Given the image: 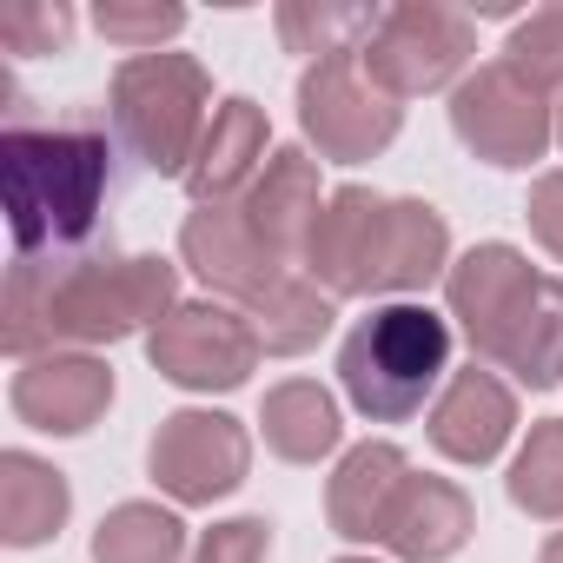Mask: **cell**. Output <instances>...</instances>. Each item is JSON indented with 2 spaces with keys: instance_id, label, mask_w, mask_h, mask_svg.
Returning a JSON list of instances; mask_svg holds the SVG:
<instances>
[{
  "instance_id": "6da1fadb",
  "label": "cell",
  "mask_w": 563,
  "mask_h": 563,
  "mask_svg": "<svg viewBox=\"0 0 563 563\" xmlns=\"http://www.w3.org/2000/svg\"><path fill=\"white\" fill-rule=\"evenodd\" d=\"M179 306V265L159 252H100V258H14L8 272V358L41 352H100L133 332H153Z\"/></svg>"
},
{
  "instance_id": "7a4b0ae2",
  "label": "cell",
  "mask_w": 563,
  "mask_h": 563,
  "mask_svg": "<svg viewBox=\"0 0 563 563\" xmlns=\"http://www.w3.org/2000/svg\"><path fill=\"white\" fill-rule=\"evenodd\" d=\"M113 192V146L93 126H27L0 133V206H8L14 258H47L100 232Z\"/></svg>"
},
{
  "instance_id": "3957f363",
  "label": "cell",
  "mask_w": 563,
  "mask_h": 563,
  "mask_svg": "<svg viewBox=\"0 0 563 563\" xmlns=\"http://www.w3.org/2000/svg\"><path fill=\"white\" fill-rule=\"evenodd\" d=\"M451 319L424 299H391L352 319L339 345V391L365 424H405L431 411V398L451 378Z\"/></svg>"
},
{
  "instance_id": "277c9868",
  "label": "cell",
  "mask_w": 563,
  "mask_h": 563,
  "mask_svg": "<svg viewBox=\"0 0 563 563\" xmlns=\"http://www.w3.org/2000/svg\"><path fill=\"white\" fill-rule=\"evenodd\" d=\"M107 107H113V126H120L126 153L146 173L186 179V166H192V153L212 126V74H206V60H192L179 47L140 54V60L113 67Z\"/></svg>"
},
{
  "instance_id": "5b68a950",
  "label": "cell",
  "mask_w": 563,
  "mask_h": 563,
  "mask_svg": "<svg viewBox=\"0 0 563 563\" xmlns=\"http://www.w3.org/2000/svg\"><path fill=\"white\" fill-rule=\"evenodd\" d=\"M358 60L398 107L424 93H457L477 74V14L451 0H398L378 14Z\"/></svg>"
},
{
  "instance_id": "8992f818",
  "label": "cell",
  "mask_w": 563,
  "mask_h": 563,
  "mask_svg": "<svg viewBox=\"0 0 563 563\" xmlns=\"http://www.w3.org/2000/svg\"><path fill=\"white\" fill-rule=\"evenodd\" d=\"M451 133L471 159L497 173H530L556 146V100L497 54L477 60V74L451 93Z\"/></svg>"
},
{
  "instance_id": "52a82bcc",
  "label": "cell",
  "mask_w": 563,
  "mask_h": 563,
  "mask_svg": "<svg viewBox=\"0 0 563 563\" xmlns=\"http://www.w3.org/2000/svg\"><path fill=\"white\" fill-rule=\"evenodd\" d=\"M299 133L306 153L332 166H365L405 133V107L365 74L358 54H332V60H306L299 74Z\"/></svg>"
},
{
  "instance_id": "ba28073f",
  "label": "cell",
  "mask_w": 563,
  "mask_h": 563,
  "mask_svg": "<svg viewBox=\"0 0 563 563\" xmlns=\"http://www.w3.org/2000/svg\"><path fill=\"white\" fill-rule=\"evenodd\" d=\"M146 477L159 484L166 504L179 510H212L252 477V431L232 411L212 405H179L153 424L146 438Z\"/></svg>"
},
{
  "instance_id": "9c48e42d",
  "label": "cell",
  "mask_w": 563,
  "mask_h": 563,
  "mask_svg": "<svg viewBox=\"0 0 563 563\" xmlns=\"http://www.w3.org/2000/svg\"><path fill=\"white\" fill-rule=\"evenodd\" d=\"M265 345L252 332V319L225 299H179L153 332H146V365L192 391V398H212V391H239L252 372H258Z\"/></svg>"
},
{
  "instance_id": "30bf717a",
  "label": "cell",
  "mask_w": 563,
  "mask_h": 563,
  "mask_svg": "<svg viewBox=\"0 0 563 563\" xmlns=\"http://www.w3.org/2000/svg\"><path fill=\"white\" fill-rule=\"evenodd\" d=\"M179 265L206 286V299H225L239 312H252L286 272H299L252 232L245 206H192L179 219Z\"/></svg>"
},
{
  "instance_id": "8fae6325",
  "label": "cell",
  "mask_w": 563,
  "mask_h": 563,
  "mask_svg": "<svg viewBox=\"0 0 563 563\" xmlns=\"http://www.w3.org/2000/svg\"><path fill=\"white\" fill-rule=\"evenodd\" d=\"M537 278H543V272H537L510 239H484V245H471V252L451 258V272H444V319L471 339L477 365H490V358L504 352L517 312H523L530 292H537Z\"/></svg>"
},
{
  "instance_id": "7c38bea8",
  "label": "cell",
  "mask_w": 563,
  "mask_h": 563,
  "mask_svg": "<svg viewBox=\"0 0 563 563\" xmlns=\"http://www.w3.org/2000/svg\"><path fill=\"white\" fill-rule=\"evenodd\" d=\"M113 398L120 385L100 352H41V358H21L8 378L14 418L41 438H87L113 411Z\"/></svg>"
},
{
  "instance_id": "4fadbf2b",
  "label": "cell",
  "mask_w": 563,
  "mask_h": 563,
  "mask_svg": "<svg viewBox=\"0 0 563 563\" xmlns=\"http://www.w3.org/2000/svg\"><path fill=\"white\" fill-rule=\"evenodd\" d=\"M517 431H523V411H517L510 378L490 372V365H477V358H471L464 372H451L444 391H438L431 411H424L431 451H438L444 464H464V471L497 464V457L517 444Z\"/></svg>"
},
{
  "instance_id": "5bb4252c",
  "label": "cell",
  "mask_w": 563,
  "mask_h": 563,
  "mask_svg": "<svg viewBox=\"0 0 563 563\" xmlns=\"http://www.w3.org/2000/svg\"><path fill=\"white\" fill-rule=\"evenodd\" d=\"M451 272V225L431 199H385L365 265V299H424Z\"/></svg>"
},
{
  "instance_id": "9a60e30c",
  "label": "cell",
  "mask_w": 563,
  "mask_h": 563,
  "mask_svg": "<svg viewBox=\"0 0 563 563\" xmlns=\"http://www.w3.org/2000/svg\"><path fill=\"white\" fill-rule=\"evenodd\" d=\"M265 159H272V120H265V107L245 100V93H225L212 107V126H206L192 166H186L192 206H239L252 192V179L265 173Z\"/></svg>"
},
{
  "instance_id": "2e32d148",
  "label": "cell",
  "mask_w": 563,
  "mask_h": 563,
  "mask_svg": "<svg viewBox=\"0 0 563 563\" xmlns=\"http://www.w3.org/2000/svg\"><path fill=\"white\" fill-rule=\"evenodd\" d=\"M325 159H312L306 146H272V159H265V173L252 179V192L239 199L245 206V219H252V232L278 252V258H306V239H312V225H319V212H325V173H319Z\"/></svg>"
},
{
  "instance_id": "e0dca14e",
  "label": "cell",
  "mask_w": 563,
  "mask_h": 563,
  "mask_svg": "<svg viewBox=\"0 0 563 563\" xmlns=\"http://www.w3.org/2000/svg\"><path fill=\"white\" fill-rule=\"evenodd\" d=\"M405 484H411V457L391 438L352 444L332 464V477H325V523H332V537H345V543H385V523H391V504H398Z\"/></svg>"
},
{
  "instance_id": "ac0fdd59",
  "label": "cell",
  "mask_w": 563,
  "mask_h": 563,
  "mask_svg": "<svg viewBox=\"0 0 563 563\" xmlns=\"http://www.w3.org/2000/svg\"><path fill=\"white\" fill-rule=\"evenodd\" d=\"M477 537V504L457 477H438V471H411V484L398 490L391 504V523H385V543L398 563H451L464 543Z\"/></svg>"
},
{
  "instance_id": "d6986e66",
  "label": "cell",
  "mask_w": 563,
  "mask_h": 563,
  "mask_svg": "<svg viewBox=\"0 0 563 563\" xmlns=\"http://www.w3.org/2000/svg\"><path fill=\"white\" fill-rule=\"evenodd\" d=\"M74 517V484L54 457L41 451H0V543L8 550H41L67 530Z\"/></svg>"
},
{
  "instance_id": "ffe728a7",
  "label": "cell",
  "mask_w": 563,
  "mask_h": 563,
  "mask_svg": "<svg viewBox=\"0 0 563 563\" xmlns=\"http://www.w3.org/2000/svg\"><path fill=\"white\" fill-rule=\"evenodd\" d=\"M258 438L286 464H325L345 457V411L319 378H278L258 398Z\"/></svg>"
},
{
  "instance_id": "44dd1931",
  "label": "cell",
  "mask_w": 563,
  "mask_h": 563,
  "mask_svg": "<svg viewBox=\"0 0 563 563\" xmlns=\"http://www.w3.org/2000/svg\"><path fill=\"white\" fill-rule=\"evenodd\" d=\"M93 563H186L192 556V530L179 517V504H159V497H126L100 517L93 543H87Z\"/></svg>"
},
{
  "instance_id": "7402d4cb",
  "label": "cell",
  "mask_w": 563,
  "mask_h": 563,
  "mask_svg": "<svg viewBox=\"0 0 563 563\" xmlns=\"http://www.w3.org/2000/svg\"><path fill=\"white\" fill-rule=\"evenodd\" d=\"M245 319H252L265 358H306V352L339 325V299H332L325 286H312L306 272H286Z\"/></svg>"
},
{
  "instance_id": "603a6c76",
  "label": "cell",
  "mask_w": 563,
  "mask_h": 563,
  "mask_svg": "<svg viewBox=\"0 0 563 563\" xmlns=\"http://www.w3.org/2000/svg\"><path fill=\"white\" fill-rule=\"evenodd\" d=\"M490 372H510L530 391H556L563 385V278H550V272L537 278V292L517 312V325H510L504 352L490 358Z\"/></svg>"
},
{
  "instance_id": "cb8c5ba5",
  "label": "cell",
  "mask_w": 563,
  "mask_h": 563,
  "mask_svg": "<svg viewBox=\"0 0 563 563\" xmlns=\"http://www.w3.org/2000/svg\"><path fill=\"white\" fill-rule=\"evenodd\" d=\"M385 8H365V0H278L272 8V27L286 41V54H312V60H332V54H358L372 41Z\"/></svg>"
},
{
  "instance_id": "d4e9b609",
  "label": "cell",
  "mask_w": 563,
  "mask_h": 563,
  "mask_svg": "<svg viewBox=\"0 0 563 563\" xmlns=\"http://www.w3.org/2000/svg\"><path fill=\"white\" fill-rule=\"evenodd\" d=\"M504 490L523 517L537 523H563V418H537L504 471Z\"/></svg>"
},
{
  "instance_id": "484cf974",
  "label": "cell",
  "mask_w": 563,
  "mask_h": 563,
  "mask_svg": "<svg viewBox=\"0 0 563 563\" xmlns=\"http://www.w3.org/2000/svg\"><path fill=\"white\" fill-rule=\"evenodd\" d=\"M93 34L107 47H120L126 60L166 54L186 34V8H179V0H100V8H93Z\"/></svg>"
},
{
  "instance_id": "4316f807",
  "label": "cell",
  "mask_w": 563,
  "mask_h": 563,
  "mask_svg": "<svg viewBox=\"0 0 563 563\" xmlns=\"http://www.w3.org/2000/svg\"><path fill=\"white\" fill-rule=\"evenodd\" d=\"M504 60H510L517 74H530L550 100L563 93V0L517 14V27H510V41H504Z\"/></svg>"
},
{
  "instance_id": "83f0119b",
  "label": "cell",
  "mask_w": 563,
  "mask_h": 563,
  "mask_svg": "<svg viewBox=\"0 0 563 563\" xmlns=\"http://www.w3.org/2000/svg\"><path fill=\"white\" fill-rule=\"evenodd\" d=\"M74 27H80V14L67 8V0H27V8L0 14V47L21 54V60H34V54H67Z\"/></svg>"
},
{
  "instance_id": "f1b7e54d",
  "label": "cell",
  "mask_w": 563,
  "mask_h": 563,
  "mask_svg": "<svg viewBox=\"0 0 563 563\" xmlns=\"http://www.w3.org/2000/svg\"><path fill=\"white\" fill-rule=\"evenodd\" d=\"M186 563H272V517H219L192 537Z\"/></svg>"
},
{
  "instance_id": "f546056e",
  "label": "cell",
  "mask_w": 563,
  "mask_h": 563,
  "mask_svg": "<svg viewBox=\"0 0 563 563\" xmlns=\"http://www.w3.org/2000/svg\"><path fill=\"white\" fill-rule=\"evenodd\" d=\"M523 219H530V239L563 265V166L556 173H537L530 179V199H523Z\"/></svg>"
},
{
  "instance_id": "4dcf8cb0",
  "label": "cell",
  "mask_w": 563,
  "mask_h": 563,
  "mask_svg": "<svg viewBox=\"0 0 563 563\" xmlns=\"http://www.w3.org/2000/svg\"><path fill=\"white\" fill-rule=\"evenodd\" d=\"M537 563H563V530H550V537H543V550H537Z\"/></svg>"
},
{
  "instance_id": "1f68e13d",
  "label": "cell",
  "mask_w": 563,
  "mask_h": 563,
  "mask_svg": "<svg viewBox=\"0 0 563 563\" xmlns=\"http://www.w3.org/2000/svg\"><path fill=\"white\" fill-rule=\"evenodd\" d=\"M332 563H378V556H358V550H345V556H332Z\"/></svg>"
},
{
  "instance_id": "d6a6232c",
  "label": "cell",
  "mask_w": 563,
  "mask_h": 563,
  "mask_svg": "<svg viewBox=\"0 0 563 563\" xmlns=\"http://www.w3.org/2000/svg\"><path fill=\"white\" fill-rule=\"evenodd\" d=\"M556 146H563V93H556Z\"/></svg>"
}]
</instances>
